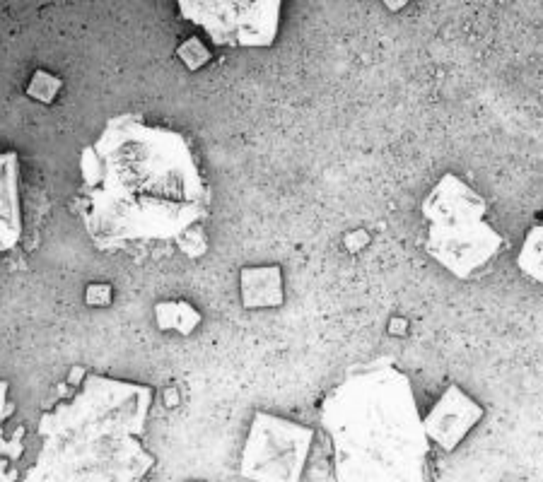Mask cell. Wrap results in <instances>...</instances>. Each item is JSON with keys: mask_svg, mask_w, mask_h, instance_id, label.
I'll return each mask as SVG.
<instances>
[{"mask_svg": "<svg viewBox=\"0 0 543 482\" xmlns=\"http://www.w3.org/2000/svg\"><path fill=\"white\" fill-rule=\"evenodd\" d=\"M80 217L95 249L172 241L208 213L210 191L184 135L119 114L80 152Z\"/></svg>", "mask_w": 543, "mask_h": 482, "instance_id": "6da1fadb", "label": "cell"}, {"mask_svg": "<svg viewBox=\"0 0 543 482\" xmlns=\"http://www.w3.org/2000/svg\"><path fill=\"white\" fill-rule=\"evenodd\" d=\"M319 420L341 482L428 478L430 437L411 379L387 357L358 364L321 401Z\"/></svg>", "mask_w": 543, "mask_h": 482, "instance_id": "7a4b0ae2", "label": "cell"}, {"mask_svg": "<svg viewBox=\"0 0 543 482\" xmlns=\"http://www.w3.org/2000/svg\"><path fill=\"white\" fill-rule=\"evenodd\" d=\"M153 398L150 386L87 374L70 401L39 420L42 449L25 480H143L155 466L140 442Z\"/></svg>", "mask_w": 543, "mask_h": 482, "instance_id": "3957f363", "label": "cell"}, {"mask_svg": "<svg viewBox=\"0 0 543 482\" xmlns=\"http://www.w3.org/2000/svg\"><path fill=\"white\" fill-rule=\"evenodd\" d=\"M425 220V251L457 280H471L505 244L486 222L488 201L457 174L440 176L420 203Z\"/></svg>", "mask_w": 543, "mask_h": 482, "instance_id": "277c9868", "label": "cell"}, {"mask_svg": "<svg viewBox=\"0 0 543 482\" xmlns=\"http://www.w3.org/2000/svg\"><path fill=\"white\" fill-rule=\"evenodd\" d=\"M184 20L194 22L220 49H268L278 39L283 0H177Z\"/></svg>", "mask_w": 543, "mask_h": 482, "instance_id": "5b68a950", "label": "cell"}, {"mask_svg": "<svg viewBox=\"0 0 543 482\" xmlns=\"http://www.w3.org/2000/svg\"><path fill=\"white\" fill-rule=\"evenodd\" d=\"M312 444L314 432L300 422L256 413L242 451L239 473L244 480L295 482L305 473Z\"/></svg>", "mask_w": 543, "mask_h": 482, "instance_id": "8992f818", "label": "cell"}, {"mask_svg": "<svg viewBox=\"0 0 543 482\" xmlns=\"http://www.w3.org/2000/svg\"><path fill=\"white\" fill-rule=\"evenodd\" d=\"M486 417V410L478 405L461 386L452 384L442 393L440 401L432 405V410L423 417L425 432L430 442H435L442 451L452 454L459 444L474 432L478 422Z\"/></svg>", "mask_w": 543, "mask_h": 482, "instance_id": "52a82bcc", "label": "cell"}, {"mask_svg": "<svg viewBox=\"0 0 543 482\" xmlns=\"http://www.w3.org/2000/svg\"><path fill=\"white\" fill-rule=\"evenodd\" d=\"M22 237L20 157L0 152V251H10Z\"/></svg>", "mask_w": 543, "mask_h": 482, "instance_id": "ba28073f", "label": "cell"}, {"mask_svg": "<svg viewBox=\"0 0 543 482\" xmlns=\"http://www.w3.org/2000/svg\"><path fill=\"white\" fill-rule=\"evenodd\" d=\"M244 309H271L283 304V270L280 266H249L239 275Z\"/></svg>", "mask_w": 543, "mask_h": 482, "instance_id": "9c48e42d", "label": "cell"}, {"mask_svg": "<svg viewBox=\"0 0 543 482\" xmlns=\"http://www.w3.org/2000/svg\"><path fill=\"white\" fill-rule=\"evenodd\" d=\"M155 321L160 331H177L184 338H189L201 323V314L184 299H169V302H160L155 307Z\"/></svg>", "mask_w": 543, "mask_h": 482, "instance_id": "30bf717a", "label": "cell"}, {"mask_svg": "<svg viewBox=\"0 0 543 482\" xmlns=\"http://www.w3.org/2000/svg\"><path fill=\"white\" fill-rule=\"evenodd\" d=\"M517 266L529 280L543 285V225L531 227L517 254Z\"/></svg>", "mask_w": 543, "mask_h": 482, "instance_id": "8fae6325", "label": "cell"}, {"mask_svg": "<svg viewBox=\"0 0 543 482\" xmlns=\"http://www.w3.org/2000/svg\"><path fill=\"white\" fill-rule=\"evenodd\" d=\"M61 87H63V82L58 80L56 75L46 73V70H37V73H34L32 82H29L27 94L32 99H37V102L51 104L56 99V94L61 92Z\"/></svg>", "mask_w": 543, "mask_h": 482, "instance_id": "7c38bea8", "label": "cell"}, {"mask_svg": "<svg viewBox=\"0 0 543 482\" xmlns=\"http://www.w3.org/2000/svg\"><path fill=\"white\" fill-rule=\"evenodd\" d=\"M177 56L186 63V68L189 70L203 68L210 61V51L206 49V46H203V41L198 37L186 39L184 44H181L177 49Z\"/></svg>", "mask_w": 543, "mask_h": 482, "instance_id": "4fadbf2b", "label": "cell"}, {"mask_svg": "<svg viewBox=\"0 0 543 482\" xmlns=\"http://www.w3.org/2000/svg\"><path fill=\"white\" fill-rule=\"evenodd\" d=\"M22 434H25V429L15 432V437L10 439V442H5L3 425H0V480H17L15 470L5 468V454H8L10 458H17L22 454Z\"/></svg>", "mask_w": 543, "mask_h": 482, "instance_id": "5bb4252c", "label": "cell"}, {"mask_svg": "<svg viewBox=\"0 0 543 482\" xmlns=\"http://www.w3.org/2000/svg\"><path fill=\"white\" fill-rule=\"evenodd\" d=\"M179 241V249L184 251L189 258H201L203 254L208 251V244H206V234L201 232L196 225L191 229H186L184 234L177 239Z\"/></svg>", "mask_w": 543, "mask_h": 482, "instance_id": "9a60e30c", "label": "cell"}, {"mask_svg": "<svg viewBox=\"0 0 543 482\" xmlns=\"http://www.w3.org/2000/svg\"><path fill=\"white\" fill-rule=\"evenodd\" d=\"M85 302L90 304V307H107V304L112 302V285H107V282L90 285L85 292Z\"/></svg>", "mask_w": 543, "mask_h": 482, "instance_id": "2e32d148", "label": "cell"}, {"mask_svg": "<svg viewBox=\"0 0 543 482\" xmlns=\"http://www.w3.org/2000/svg\"><path fill=\"white\" fill-rule=\"evenodd\" d=\"M8 389H10L8 381H0V422L8 417L5 413H13V405L8 403Z\"/></svg>", "mask_w": 543, "mask_h": 482, "instance_id": "e0dca14e", "label": "cell"}, {"mask_svg": "<svg viewBox=\"0 0 543 482\" xmlns=\"http://www.w3.org/2000/svg\"><path fill=\"white\" fill-rule=\"evenodd\" d=\"M384 5H387L389 13H399V10H404L411 0H382Z\"/></svg>", "mask_w": 543, "mask_h": 482, "instance_id": "ac0fdd59", "label": "cell"}]
</instances>
